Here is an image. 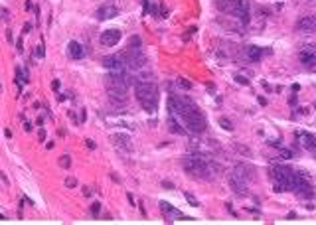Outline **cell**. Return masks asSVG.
I'll use <instances>...</instances> for the list:
<instances>
[{
	"mask_svg": "<svg viewBox=\"0 0 316 225\" xmlns=\"http://www.w3.org/2000/svg\"><path fill=\"white\" fill-rule=\"evenodd\" d=\"M30 30H32V24H26V26H24V34H28Z\"/></svg>",
	"mask_w": 316,
	"mask_h": 225,
	"instance_id": "33",
	"label": "cell"
},
{
	"mask_svg": "<svg viewBox=\"0 0 316 225\" xmlns=\"http://www.w3.org/2000/svg\"><path fill=\"white\" fill-rule=\"evenodd\" d=\"M59 166H62V168H69V166H71V158L67 154L65 156H59Z\"/></svg>",
	"mask_w": 316,
	"mask_h": 225,
	"instance_id": "21",
	"label": "cell"
},
{
	"mask_svg": "<svg viewBox=\"0 0 316 225\" xmlns=\"http://www.w3.org/2000/svg\"><path fill=\"white\" fill-rule=\"evenodd\" d=\"M91 213H93V215H99L101 213V203L99 202H95L93 206H91Z\"/></svg>",
	"mask_w": 316,
	"mask_h": 225,
	"instance_id": "23",
	"label": "cell"
},
{
	"mask_svg": "<svg viewBox=\"0 0 316 225\" xmlns=\"http://www.w3.org/2000/svg\"><path fill=\"white\" fill-rule=\"evenodd\" d=\"M134 95L142 109L148 112H154L158 107V87L150 81H137L134 83Z\"/></svg>",
	"mask_w": 316,
	"mask_h": 225,
	"instance_id": "3",
	"label": "cell"
},
{
	"mask_svg": "<svg viewBox=\"0 0 316 225\" xmlns=\"http://www.w3.org/2000/svg\"><path fill=\"white\" fill-rule=\"evenodd\" d=\"M215 8L223 14H229L233 18L241 20L243 24H249V2L247 0H215Z\"/></svg>",
	"mask_w": 316,
	"mask_h": 225,
	"instance_id": "4",
	"label": "cell"
},
{
	"mask_svg": "<svg viewBox=\"0 0 316 225\" xmlns=\"http://www.w3.org/2000/svg\"><path fill=\"white\" fill-rule=\"evenodd\" d=\"M178 85L182 87V89H186V91H190V89H192V83H190L188 79H178Z\"/></svg>",
	"mask_w": 316,
	"mask_h": 225,
	"instance_id": "22",
	"label": "cell"
},
{
	"mask_svg": "<svg viewBox=\"0 0 316 225\" xmlns=\"http://www.w3.org/2000/svg\"><path fill=\"white\" fill-rule=\"evenodd\" d=\"M308 67H310V71H316V59L312 61V63H310V65H308Z\"/></svg>",
	"mask_w": 316,
	"mask_h": 225,
	"instance_id": "35",
	"label": "cell"
},
{
	"mask_svg": "<svg viewBox=\"0 0 316 225\" xmlns=\"http://www.w3.org/2000/svg\"><path fill=\"white\" fill-rule=\"evenodd\" d=\"M95 16L99 20H111V18H115V16H119V8L113 6V4H103V6L97 8Z\"/></svg>",
	"mask_w": 316,
	"mask_h": 225,
	"instance_id": "9",
	"label": "cell"
},
{
	"mask_svg": "<svg viewBox=\"0 0 316 225\" xmlns=\"http://www.w3.org/2000/svg\"><path fill=\"white\" fill-rule=\"evenodd\" d=\"M107 93H109V101L117 105H125L128 99V91H123V89H107Z\"/></svg>",
	"mask_w": 316,
	"mask_h": 225,
	"instance_id": "12",
	"label": "cell"
},
{
	"mask_svg": "<svg viewBox=\"0 0 316 225\" xmlns=\"http://www.w3.org/2000/svg\"><path fill=\"white\" fill-rule=\"evenodd\" d=\"M65 186H67V188H75V186H77V180H75V178H67V180H65Z\"/></svg>",
	"mask_w": 316,
	"mask_h": 225,
	"instance_id": "25",
	"label": "cell"
},
{
	"mask_svg": "<svg viewBox=\"0 0 316 225\" xmlns=\"http://www.w3.org/2000/svg\"><path fill=\"white\" fill-rule=\"evenodd\" d=\"M67 53H69L71 59H81V57H85L83 46H81L79 42H75V40H71V42L67 44Z\"/></svg>",
	"mask_w": 316,
	"mask_h": 225,
	"instance_id": "13",
	"label": "cell"
},
{
	"mask_svg": "<svg viewBox=\"0 0 316 225\" xmlns=\"http://www.w3.org/2000/svg\"><path fill=\"white\" fill-rule=\"evenodd\" d=\"M0 93H2V85H0Z\"/></svg>",
	"mask_w": 316,
	"mask_h": 225,
	"instance_id": "36",
	"label": "cell"
},
{
	"mask_svg": "<svg viewBox=\"0 0 316 225\" xmlns=\"http://www.w3.org/2000/svg\"><path fill=\"white\" fill-rule=\"evenodd\" d=\"M233 172L239 176V178H243L245 182H249V180H253L255 178V168H251V166H247V164H239V166H235V170Z\"/></svg>",
	"mask_w": 316,
	"mask_h": 225,
	"instance_id": "16",
	"label": "cell"
},
{
	"mask_svg": "<svg viewBox=\"0 0 316 225\" xmlns=\"http://www.w3.org/2000/svg\"><path fill=\"white\" fill-rule=\"evenodd\" d=\"M125 65L128 69H142L146 65V57L142 52V46H128V50L125 52Z\"/></svg>",
	"mask_w": 316,
	"mask_h": 225,
	"instance_id": "5",
	"label": "cell"
},
{
	"mask_svg": "<svg viewBox=\"0 0 316 225\" xmlns=\"http://www.w3.org/2000/svg\"><path fill=\"white\" fill-rule=\"evenodd\" d=\"M314 152H316V150H314Z\"/></svg>",
	"mask_w": 316,
	"mask_h": 225,
	"instance_id": "37",
	"label": "cell"
},
{
	"mask_svg": "<svg viewBox=\"0 0 316 225\" xmlns=\"http://www.w3.org/2000/svg\"><path fill=\"white\" fill-rule=\"evenodd\" d=\"M219 124H221V128H225L227 132H231V130H233L231 121H229V118H225V117H221V118H219Z\"/></svg>",
	"mask_w": 316,
	"mask_h": 225,
	"instance_id": "20",
	"label": "cell"
},
{
	"mask_svg": "<svg viewBox=\"0 0 316 225\" xmlns=\"http://www.w3.org/2000/svg\"><path fill=\"white\" fill-rule=\"evenodd\" d=\"M28 81H30V75H28V71H26V69H20V67H18V69H16V85L20 87V85L28 83Z\"/></svg>",
	"mask_w": 316,
	"mask_h": 225,
	"instance_id": "18",
	"label": "cell"
},
{
	"mask_svg": "<svg viewBox=\"0 0 316 225\" xmlns=\"http://www.w3.org/2000/svg\"><path fill=\"white\" fill-rule=\"evenodd\" d=\"M229 186H231V190L237 194V196H245L247 194V182L243 178H239L235 172L229 174Z\"/></svg>",
	"mask_w": 316,
	"mask_h": 225,
	"instance_id": "7",
	"label": "cell"
},
{
	"mask_svg": "<svg viewBox=\"0 0 316 225\" xmlns=\"http://www.w3.org/2000/svg\"><path fill=\"white\" fill-rule=\"evenodd\" d=\"M36 56H38V57H44V46H42V44L38 46V52H36Z\"/></svg>",
	"mask_w": 316,
	"mask_h": 225,
	"instance_id": "29",
	"label": "cell"
},
{
	"mask_svg": "<svg viewBox=\"0 0 316 225\" xmlns=\"http://www.w3.org/2000/svg\"><path fill=\"white\" fill-rule=\"evenodd\" d=\"M0 180H2V182H4L6 186H8V184H10V182H8V178H6V174L2 172V170H0Z\"/></svg>",
	"mask_w": 316,
	"mask_h": 225,
	"instance_id": "30",
	"label": "cell"
},
{
	"mask_svg": "<svg viewBox=\"0 0 316 225\" xmlns=\"http://www.w3.org/2000/svg\"><path fill=\"white\" fill-rule=\"evenodd\" d=\"M160 209H162V213H164V217H166L168 223H172L174 219H182V217H184L178 209H176V207L170 206L168 202H160Z\"/></svg>",
	"mask_w": 316,
	"mask_h": 225,
	"instance_id": "11",
	"label": "cell"
},
{
	"mask_svg": "<svg viewBox=\"0 0 316 225\" xmlns=\"http://www.w3.org/2000/svg\"><path fill=\"white\" fill-rule=\"evenodd\" d=\"M111 142H115V146H119L121 150H125V152H128V150L132 148L131 144V136L128 134H121V132H115V134H111Z\"/></svg>",
	"mask_w": 316,
	"mask_h": 225,
	"instance_id": "10",
	"label": "cell"
},
{
	"mask_svg": "<svg viewBox=\"0 0 316 225\" xmlns=\"http://www.w3.org/2000/svg\"><path fill=\"white\" fill-rule=\"evenodd\" d=\"M99 42L103 44L105 47H113V46H117V44L121 42V30L113 28V30H105V32H101Z\"/></svg>",
	"mask_w": 316,
	"mask_h": 225,
	"instance_id": "6",
	"label": "cell"
},
{
	"mask_svg": "<svg viewBox=\"0 0 316 225\" xmlns=\"http://www.w3.org/2000/svg\"><path fill=\"white\" fill-rule=\"evenodd\" d=\"M298 59H300L302 63H308V65H310L312 61L316 59V52H312V50H302L300 56H298Z\"/></svg>",
	"mask_w": 316,
	"mask_h": 225,
	"instance_id": "17",
	"label": "cell"
},
{
	"mask_svg": "<svg viewBox=\"0 0 316 225\" xmlns=\"http://www.w3.org/2000/svg\"><path fill=\"white\" fill-rule=\"evenodd\" d=\"M16 50H18L20 53L24 52V47H22V40H18V42H16Z\"/></svg>",
	"mask_w": 316,
	"mask_h": 225,
	"instance_id": "31",
	"label": "cell"
},
{
	"mask_svg": "<svg viewBox=\"0 0 316 225\" xmlns=\"http://www.w3.org/2000/svg\"><path fill=\"white\" fill-rule=\"evenodd\" d=\"M245 53H247V57H249L251 61H261L265 57V53H269V52L263 50L261 46H247L245 47Z\"/></svg>",
	"mask_w": 316,
	"mask_h": 225,
	"instance_id": "15",
	"label": "cell"
},
{
	"mask_svg": "<svg viewBox=\"0 0 316 225\" xmlns=\"http://www.w3.org/2000/svg\"><path fill=\"white\" fill-rule=\"evenodd\" d=\"M281 154H283V158H293V152H290V150H283Z\"/></svg>",
	"mask_w": 316,
	"mask_h": 225,
	"instance_id": "28",
	"label": "cell"
},
{
	"mask_svg": "<svg viewBox=\"0 0 316 225\" xmlns=\"http://www.w3.org/2000/svg\"><path fill=\"white\" fill-rule=\"evenodd\" d=\"M294 28L298 32H316V16H302V18H298Z\"/></svg>",
	"mask_w": 316,
	"mask_h": 225,
	"instance_id": "8",
	"label": "cell"
},
{
	"mask_svg": "<svg viewBox=\"0 0 316 225\" xmlns=\"http://www.w3.org/2000/svg\"><path fill=\"white\" fill-rule=\"evenodd\" d=\"M168 107H170V111H172V115H178V117L184 121L186 128H188L192 134H202V132H206L208 121H206V117L202 115V111H200L190 99L174 97V95H172V97L168 99Z\"/></svg>",
	"mask_w": 316,
	"mask_h": 225,
	"instance_id": "1",
	"label": "cell"
},
{
	"mask_svg": "<svg viewBox=\"0 0 316 225\" xmlns=\"http://www.w3.org/2000/svg\"><path fill=\"white\" fill-rule=\"evenodd\" d=\"M186 200H188V202H190V203H192V206H196V207H198V206H200V203H198V200H196V197H194V196H192V194H186Z\"/></svg>",
	"mask_w": 316,
	"mask_h": 225,
	"instance_id": "24",
	"label": "cell"
},
{
	"mask_svg": "<svg viewBox=\"0 0 316 225\" xmlns=\"http://www.w3.org/2000/svg\"><path fill=\"white\" fill-rule=\"evenodd\" d=\"M182 168L196 180H213V164L200 156H186L182 160Z\"/></svg>",
	"mask_w": 316,
	"mask_h": 225,
	"instance_id": "2",
	"label": "cell"
},
{
	"mask_svg": "<svg viewBox=\"0 0 316 225\" xmlns=\"http://www.w3.org/2000/svg\"><path fill=\"white\" fill-rule=\"evenodd\" d=\"M38 140H40V142L46 140V130H44V128H40V130H38Z\"/></svg>",
	"mask_w": 316,
	"mask_h": 225,
	"instance_id": "26",
	"label": "cell"
},
{
	"mask_svg": "<svg viewBox=\"0 0 316 225\" xmlns=\"http://www.w3.org/2000/svg\"><path fill=\"white\" fill-rule=\"evenodd\" d=\"M103 65L107 67L109 71H117V73H123V67H127L125 63H121V59L115 56H107L103 59Z\"/></svg>",
	"mask_w": 316,
	"mask_h": 225,
	"instance_id": "14",
	"label": "cell"
},
{
	"mask_svg": "<svg viewBox=\"0 0 316 225\" xmlns=\"http://www.w3.org/2000/svg\"><path fill=\"white\" fill-rule=\"evenodd\" d=\"M52 87H53V91H57V89H59V81L56 79V81H53V85H52Z\"/></svg>",
	"mask_w": 316,
	"mask_h": 225,
	"instance_id": "34",
	"label": "cell"
},
{
	"mask_svg": "<svg viewBox=\"0 0 316 225\" xmlns=\"http://www.w3.org/2000/svg\"><path fill=\"white\" fill-rule=\"evenodd\" d=\"M85 144H87V148H91V150L95 148V142L93 140H85Z\"/></svg>",
	"mask_w": 316,
	"mask_h": 225,
	"instance_id": "32",
	"label": "cell"
},
{
	"mask_svg": "<svg viewBox=\"0 0 316 225\" xmlns=\"http://www.w3.org/2000/svg\"><path fill=\"white\" fill-rule=\"evenodd\" d=\"M168 127H170V132H176V134H186V130H184V128L180 127L178 122H174V121H172V118H170Z\"/></svg>",
	"mask_w": 316,
	"mask_h": 225,
	"instance_id": "19",
	"label": "cell"
},
{
	"mask_svg": "<svg viewBox=\"0 0 316 225\" xmlns=\"http://www.w3.org/2000/svg\"><path fill=\"white\" fill-rule=\"evenodd\" d=\"M235 81H237V83H241V85H249V81H247L245 77H241V75H237V77H235Z\"/></svg>",
	"mask_w": 316,
	"mask_h": 225,
	"instance_id": "27",
	"label": "cell"
}]
</instances>
